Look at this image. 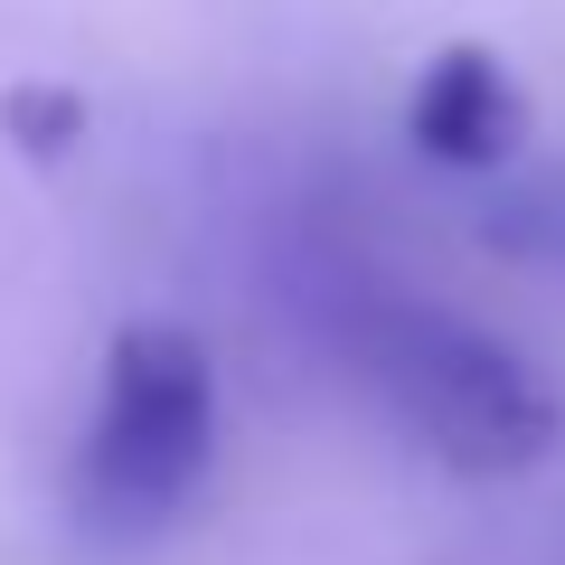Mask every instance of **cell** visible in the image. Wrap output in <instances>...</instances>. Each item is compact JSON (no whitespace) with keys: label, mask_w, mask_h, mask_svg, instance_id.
I'll use <instances>...</instances> for the list:
<instances>
[{"label":"cell","mask_w":565,"mask_h":565,"mask_svg":"<svg viewBox=\"0 0 565 565\" xmlns=\"http://www.w3.org/2000/svg\"><path fill=\"white\" fill-rule=\"evenodd\" d=\"M490 236H509L519 255H537V264L565 274V189H527V199L490 207Z\"/></svg>","instance_id":"obj_5"},{"label":"cell","mask_w":565,"mask_h":565,"mask_svg":"<svg viewBox=\"0 0 565 565\" xmlns=\"http://www.w3.org/2000/svg\"><path fill=\"white\" fill-rule=\"evenodd\" d=\"M0 122H10V141H20L29 161H57V151H76L85 104H76V95H57V85H10Z\"/></svg>","instance_id":"obj_4"},{"label":"cell","mask_w":565,"mask_h":565,"mask_svg":"<svg viewBox=\"0 0 565 565\" xmlns=\"http://www.w3.org/2000/svg\"><path fill=\"white\" fill-rule=\"evenodd\" d=\"M217 452V367L189 330L132 321L104 349L95 424L76 444V519L95 537H161Z\"/></svg>","instance_id":"obj_1"},{"label":"cell","mask_w":565,"mask_h":565,"mask_svg":"<svg viewBox=\"0 0 565 565\" xmlns=\"http://www.w3.org/2000/svg\"><path fill=\"white\" fill-rule=\"evenodd\" d=\"M405 132H415L424 161L444 170H509L527 141V95L509 76L500 47L452 39L415 66V95H405Z\"/></svg>","instance_id":"obj_3"},{"label":"cell","mask_w":565,"mask_h":565,"mask_svg":"<svg viewBox=\"0 0 565 565\" xmlns=\"http://www.w3.org/2000/svg\"><path fill=\"white\" fill-rule=\"evenodd\" d=\"M377 386L405 405L415 444L434 462L471 471V481H500V471H527L537 452H556V396L537 386V367L519 349H500L471 321L386 311L377 321Z\"/></svg>","instance_id":"obj_2"}]
</instances>
